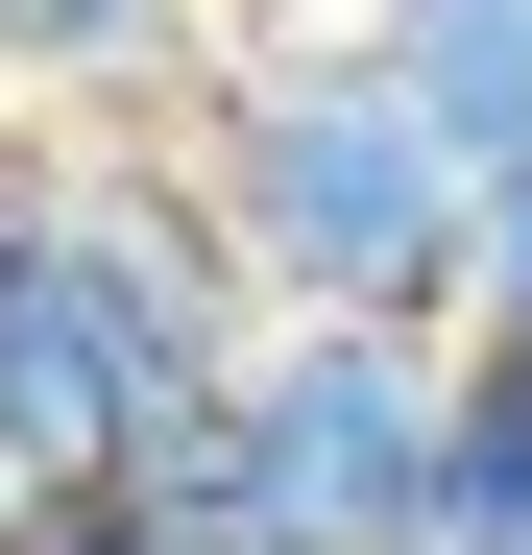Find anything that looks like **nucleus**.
<instances>
[{
    "instance_id": "20e7f679",
    "label": "nucleus",
    "mask_w": 532,
    "mask_h": 555,
    "mask_svg": "<svg viewBox=\"0 0 532 555\" xmlns=\"http://www.w3.org/2000/svg\"><path fill=\"white\" fill-rule=\"evenodd\" d=\"M435 555H532V362H484V338L435 387Z\"/></svg>"
},
{
    "instance_id": "0eeeda50",
    "label": "nucleus",
    "mask_w": 532,
    "mask_h": 555,
    "mask_svg": "<svg viewBox=\"0 0 532 555\" xmlns=\"http://www.w3.org/2000/svg\"><path fill=\"white\" fill-rule=\"evenodd\" d=\"M0 194H25V145H0Z\"/></svg>"
},
{
    "instance_id": "423d86ee",
    "label": "nucleus",
    "mask_w": 532,
    "mask_h": 555,
    "mask_svg": "<svg viewBox=\"0 0 532 555\" xmlns=\"http://www.w3.org/2000/svg\"><path fill=\"white\" fill-rule=\"evenodd\" d=\"M460 338L532 362V169H484V242H460Z\"/></svg>"
},
{
    "instance_id": "f03ea898",
    "label": "nucleus",
    "mask_w": 532,
    "mask_h": 555,
    "mask_svg": "<svg viewBox=\"0 0 532 555\" xmlns=\"http://www.w3.org/2000/svg\"><path fill=\"white\" fill-rule=\"evenodd\" d=\"M218 411V362L169 338L98 242H73L49 194V145H25V194H0V507H98L145 435H194Z\"/></svg>"
},
{
    "instance_id": "f257e3e1",
    "label": "nucleus",
    "mask_w": 532,
    "mask_h": 555,
    "mask_svg": "<svg viewBox=\"0 0 532 555\" xmlns=\"http://www.w3.org/2000/svg\"><path fill=\"white\" fill-rule=\"evenodd\" d=\"M194 194H218V242H242V291H266V314L460 338L484 169H460V145H435L388 73H364V25H339V49H266V73H218V98H194Z\"/></svg>"
},
{
    "instance_id": "39448f33",
    "label": "nucleus",
    "mask_w": 532,
    "mask_h": 555,
    "mask_svg": "<svg viewBox=\"0 0 532 555\" xmlns=\"http://www.w3.org/2000/svg\"><path fill=\"white\" fill-rule=\"evenodd\" d=\"M194 49V0H0V98H145Z\"/></svg>"
},
{
    "instance_id": "7ed1b4c3",
    "label": "nucleus",
    "mask_w": 532,
    "mask_h": 555,
    "mask_svg": "<svg viewBox=\"0 0 532 555\" xmlns=\"http://www.w3.org/2000/svg\"><path fill=\"white\" fill-rule=\"evenodd\" d=\"M364 73L460 169H532V0H364Z\"/></svg>"
}]
</instances>
